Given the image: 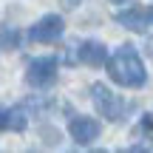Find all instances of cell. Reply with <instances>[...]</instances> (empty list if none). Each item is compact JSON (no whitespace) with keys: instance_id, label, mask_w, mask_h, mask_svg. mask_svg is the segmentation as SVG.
<instances>
[{"instance_id":"obj_4","label":"cell","mask_w":153,"mask_h":153,"mask_svg":"<svg viewBox=\"0 0 153 153\" xmlns=\"http://www.w3.org/2000/svg\"><path fill=\"white\" fill-rule=\"evenodd\" d=\"M62 17L60 14H45L40 23H34L31 31H28V37L34 40V43H57V40L62 37Z\"/></svg>"},{"instance_id":"obj_10","label":"cell","mask_w":153,"mask_h":153,"mask_svg":"<svg viewBox=\"0 0 153 153\" xmlns=\"http://www.w3.org/2000/svg\"><path fill=\"white\" fill-rule=\"evenodd\" d=\"M142 131H145V133L153 131V116H150V114H145V119H142Z\"/></svg>"},{"instance_id":"obj_12","label":"cell","mask_w":153,"mask_h":153,"mask_svg":"<svg viewBox=\"0 0 153 153\" xmlns=\"http://www.w3.org/2000/svg\"><path fill=\"white\" fill-rule=\"evenodd\" d=\"M62 6H65V9H74V6H79V0H60Z\"/></svg>"},{"instance_id":"obj_11","label":"cell","mask_w":153,"mask_h":153,"mask_svg":"<svg viewBox=\"0 0 153 153\" xmlns=\"http://www.w3.org/2000/svg\"><path fill=\"white\" fill-rule=\"evenodd\" d=\"M6 125H9V111L0 108V128H6Z\"/></svg>"},{"instance_id":"obj_6","label":"cell","mask_w":153,"mask_h":153,"mask_svg":"<svg viewBox=\"0 0 153 153\" xmlns=\"http://www.w3.org/2000/svg\"><path fill=\"white\" fill-rule=\"evenodd\" d=\"M116 23H122L131 31H148L153 28V6L150 9H131V11H119Z\"/></svg>"},{"instance_id":"obj_9","label":"cell","mask_w":153,"mask_h":153,"mask_svg":"<svg viewBox=\"0 0 153 153\" xmlns=\"http://www.w3.org/2000/svg\"><path fill=\"white\" fill-rule=\"evenodd\" d=\"M79 45H82V43H76V40L68 43V51H65V62H68V65H74V62L79 60Z\"/></svg>"},{"instance_id":"obj_8","label":"cell","mask_w":153,"mask_h":153,"mask_svg":"<svg viewBox=\"0 0 153 153\" xmlns=\"http://www.w3.org/2000/svg\"><path fill=\"white\" fill-rule=\"evenodd\" d=\"M26 125H28L26 108H11L9 111V125L6 128H11V131H26Z\"/></svg>"},{"instance_id":"obj_3","label":"cell","mask_w":153,"mask_h":153,"mask_svg":"<svg viewBox=\"0 0 153 153\" xmlns=\"http://www.w3.org/2000/svg\"><path fill=\"white\" fill-rule=\"evenodd\" d=\"M57 79V60L54 57H40V60L28 62V71H26V82L34 88H45Z\"/></svg>"},{"instance_id":"obj_2","label":"cell","mask_w":153,"mask_h":153,"mask_svg":"<svg viewBox=\"0 0 153 153\" xmlns=\"http://www.w3.org/2000/svg\"><path fill=\"white\" fill-rule=\"evenodd\" d=\"M91 99H94V105H97L99 116H105L108 122H119L122 119L125 102H122V97H116L105 82H94L91 85Z\"/></svg>"},{"instance_id":"obj_1","label":"cell","mask_w":153,"mask_h":153,"mask_svg":"<svg viewBox=\"0 0 153 153\" xmlns=\"http://www.w3.org/2000/svg\"><path fill=\"white\" fill-rule=\"evenodd\" d=\"M108 74L114 82H119L122 88H142L148 74L139 60V54L133 51V45H119L108 60Z\"/></svg>"},{"instance_id":"obj_7","label":"cell","mask_w":153,"mask_h":153,"mask_svg":"<svg viewBox=\"0 0 153 153\" xmlns=\"http://www.w3.org/2000/svg\"><path fill=\"white\" fill-rule=\"evenodd\" d=\"M79 60L88 62V65H102V62H108V48L97 40H88V43L79 45Z\"/></svg>"},{"instance_id":"obj_13","label":"cell","mask_w":153,"mask_h":153,"mask_svg":"<svg viewBox=\"0 0 153 153\" xmlns=\"http://www.w3.org/2000/svg\"><path fill=\"white\" fill-rule=\"evenodd\" d=\"M114 3H131V0H114Z\"/></svg>"},{"instance_id":"obj_5","label":"cell","mask_w":153,"mask_h":153,"mask_svg":"<svg viewBox=\"0 0 153 153\" xmlns=\"http://www.w3.org/2000/svg\"><path fill=\"white\" fill-rule=\"evenodd\" d=\"M99 122L91 119V116H76V119L68 125V133H71V139L76 145H91L94 139H99Z\"/></svg>"}]
</instances>
